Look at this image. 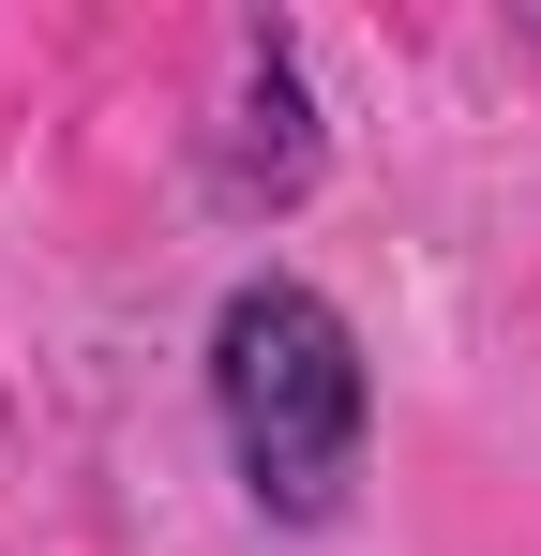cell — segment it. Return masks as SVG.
<instances>
[{"label": "cell", "mask_w": 541, "mask_h": 556, "mask_svg": "<svg viewBox=\"0 0 541 556\" xmlns=\"http://www.w3.org/2000/svg\"><path fill=\"white\" fill-rule=\"evenodd\" d=\"M211 421H226V466L270 527H331L361 481V437H376V376H361V331L331 286L256 271L226 286L211 316Z\"/></svg>", "instance_id": "obj_1"}, {"label": "cell", "mask_w": 541, "mask_h": 556, "mask_svg": "<svg viewBox=\"0 0 541 556\" xmlns=\"http://www.w3.org/2000/svg\"><path fill=\"white\" fill-rule=\"evenodd\" d=\"M316 195V105H301V46L256 30L241 46V121H226V211H301Z\"/></svg>", "instance_id": "obj_2"}]
</instances>
